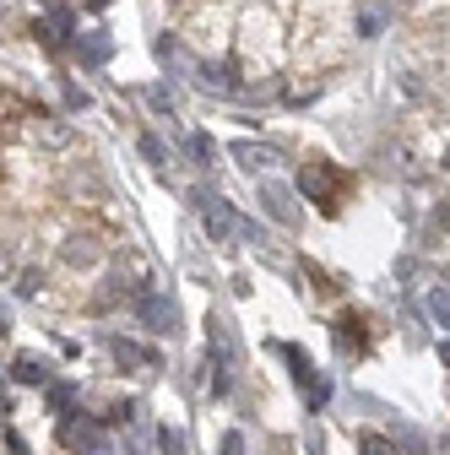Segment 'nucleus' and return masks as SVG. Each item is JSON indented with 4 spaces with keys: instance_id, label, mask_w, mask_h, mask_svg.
Returning <instances> with one entry per match:
<instances>
[{
    "instance_id": "22",
    "label": "nucleus",
    "mask_w": 450,
    "mask_h": 455,
    "mask_svg": "<svg viewBox=\"0 0 450 455\" xmlns=\"http://www.w3.org/2000/svg\"><path fill=\"white\" fill-rule=\"evenodd\" d=\"M141 152H147L152 163H163V141H157V136H141Z\"/></svg>"
},
{
    "instance_id": "8",
    "label": "nucleus",
    "mask_w": 450,
    "mask_h": 455,
    "mask_svg": "<svg viewBox=\"0 0 450 455\" xmlns=\"http://www.w3.org/2000/svg\"><path fill=\"white\" fill-rule=\"evenodd\" d=\"M33 141H38V147H54V152H60V147H71V131H66L60 120H38V125H33Z\"/></svg>"
},
{
    "instance_id": "25",
    "label": "nucleus",
    "mask_w": 450,
    "mask_h": 455,
    "mask_svg": "<svg viewBox=\"0 0 450 455\" xmlns=\"http://www.w3.org/2000/svg\"><path fill=\"white\" fill-rule=\"evenodd\" d=\"M0 336H6V309H0Z\"/></svg>"
},
{
    "instance_id": "2",
    "label": "nucleus",
    "mask_w": 450,
    "mask_h": 455,
    "mask_svg": "<svg viewBox=\"0 0 450 455\" xmlns=\"http://www.w3.org/2000/svg\"><path fill=\"white\" fill-rule=\"evenodd\" d=\"M136 320L147 325V331H157V336H168V331H174L180 325V309H174V299H168V293H157V288H147V293H136Z\"/></svg>"
},
{
    "instance_id": "16",
    "label": "nucleus",
    "mask_w": 450,
    "mask_h": 455,
    "mask_svg": "<svg viewBox=\"0 0 450 455\" xmlns=\"http://www.w3.org/2000/svg\"><path fill=\"white\" fill-rule=\"evenodd\" d=\"M429 315L450 331V293H445V288H429Z\"/></svg>"
},
{
    "instance_id": "14",
    "label": "nucleus",
    "mask_w": 450,
    "mask_h": 455,
    "mask_svg": "<svg viewBox=\"0 0 450 455\" xmlns=\"http://www.w3.org/2000/svg\"><path fill=\"white\" fill-rule=\"evenodd\" d=\"M49 407H54V412L66 418V412L76 407V385H49Z\"/></svg>"
},
{
    "instance_id": "18",
    "label": "nucleus",
    "mask_w": 450,
    "mask_h": 455,
    "mask_svg": "<svg viewBox=\"0 0 450 455\" xmlns=\"http://www.w3.org/2000/svg\"><path fill=\"white\" fill-rule=\"evenodd\" d=\"M147 98H152L163 114H174V108H180V92H174V87H163V82H157V87H147Z\"/></svg>"
},
{
    "instance_id": "12",
    "label": "nucleus",
    "mask_w": 450,
    "mask_h": 455,
    "mask_svg": "<svg viewBox=\"0 0 450 455\" xmlns=\"http://www.w3.org/2000/svg\"><path fill=\"white\" fill-rule=\"evenodd\" d=\"M98 260V244L92 239H71L66 244V266H92Z\"/></svg>"
},
{
    "instance_id": "10",
    "label": "nucleus",
    "mask_w": 450,
    "mask_h": 455,
    "mask_svg": "<svg viewBox=\"0 0 450 455\" xmlns=\"http://www.w3.org/2000/svg\"><path fill=\"white\" fill-rule=\"evenodd\" d=\"M12 379H17V385H44L49 374H44V363H38L33 353H22V358L12 363Z\"/></svg>"
},
{
    "instance_id": "1",
    "label": "nucleus",
    "mask_w": 450,
    "mask_h": 455,
    "mask_svg": "<svg viewBox=\"0 0 450 455\" xmlns=\"http://www.w3.org/2000/svg\"><path fill=\"white\" fill-rule=\"evenodd\" d=\"M299 190H304L309 201H320V212H336V206H342V190H348V180H342V168H336V163L315 157V163H304Z\"/></svg>"
},
{
    "instance_id": "5",
    "label": "nucleus",
    "mask_w": 450,
    "mask_h": 455,
    "mask_svg": "<svg viewBox=\"0 0 450 455\" xmlns=\"http://www.w3.org/2000/svg\"><path fill=\"white\" fill-rule=\"evenodd\" d=\"M33 33H38V44H49V49H66V44H71V12H66V6H49V17H44Z\"/></svg>"
},
{
    "instance_id": "26",
    "label": "nucleus",
    "mask_w": 450,
    "mask_h": 455,
    "mask_svg": "<svg viewBox=\"0 0 450 455\" xmlns=\"http://www.w3.org/2000/svg\"><path fill=\"white\" fill-rule=\"evenodd\" d=\"M92 6H108V0H92Z\"/></svg>"
},
{
    "instance_id": "11",
    "label": "nucleus",
    "mask_w": 450,
    "mask_h": 455,
    "mask_svg": "<svg viewBox=\"0 0 450 455\" xmlns=\"http://www.w3.org/2000/svg\"><path fill=\"white\" fill-rule=\"evenodd\" d=\"M380 28H385V6H380V0H364V6H358V33L374 38Z\"/></svg>"
},
{
    "instance_id": "21",
    "label": "nucleus",
    "mask_w": 450,
    "mask_h": 455,
    "mask_svg": "<svg viewBox=\"0 0 450 455\" xmlns=\"http://www.w3.org/2000/svg\"><path fill=\"white\" fill-rule=\"evenodd\" d=\"M157 444H163L168 455H180V450H185V434H180V428H163V434H157Z\"/></svg>"
},
{
    "instance_id": "6",
    "label": "nucleus",
    "mask_w": 450,
    "mask_h": 455,
    "mask_svg": "<svg viewBox=\"0 0 450 455\" xmlns=\"http://www.w3.org/2000/svg\"><path fill=\"white\" fill-rule=\"evenodd\" d=\"M336 347H342V353H364V320L358 315L336 320Z\"/></svg>"
},
{
    "instance_id": "3",
    "label": "nucleus",
    "mask_w": 450,
    "mask_h": 455,
    "mask_svg": "<svg viewBox=\"0 0 450 455\" xmlns=\"http://www.w3.org/2000/svg\"><path fill=\"white\" fill-rule=\"evenodd\" d=\"M196 206H201V222H206V234H212L217 244L239 234V217H234V206L222 201V196H206V190H201V196H196Z\"/></svg>"
},
{
    "instance_id": "23",
    "label": "nucleus",
    "mask_w": 450,
    "mask_h": 455,
    "mask_svg": "<svg viewBox=\"0 0 450 455\" xmlns=\"http://www.w3.org/2000/svg\"><path fill=\"white\" fill-rule=\"evenodd\" d=\"M222 455H245V439H239V434H229V439H222Z\"/></svg>"
},
{
    "instance_id": "17",
    "label": "nucleus",
    "mask_w": 450,
    "mask_h": 455,
    "mask_svg": "<svg viewBox=\"0 0 450 455\" xmlns=\"http://www.w3.org/2000/svg\"><path fill=\"white\" fill-rule=\"evenodd\" d=\"M358 455H397V444H390L385 434H364L358 439Z\"/></svg>"
},
{
    "instance_id": "15",
    "label": "nucleus",
    "mask_w": 450,
    "mask_h": 455,
    "mask_svg": "<svg viewBox=\"0 0 450 455\" xmlns=\"http://www.w3.org/2000/svg\"><path fill=\"white\" fill-rule=\"evenodd\" d=\"M299 385L309 390V407H325V395H331V385H325V374H315V369H309V374H304Z\"/></svg>"
},
{
    "instance_id": "9",
    "label": "nucleus",
    "mask_w": 450,
    "mask_h": 455,
    "mask_svg": "<svg viewBox=\"0 0 450 455\" xmlns=\"http://www.w3.org/2000/svg\"><path fill=\"white\" fill-rule=\"evenodd\" d=\"M196 82L206 87V92H234L239 82L229 76V66H196Z\"/></svg>"
},
{
    "instance_id": "13",
    "label": "nucleus",
    "mask_w": 450,
    "mask_h": 455,
    "mask_svg": "<svg viewBox=\"0 0 450 455\" xmlns=\"http://www.w3.org/2000/svg\"><path fill=\"white\" fill-rule=\"evenodd\" d=\"M76 54L98 66V60H108V38H103V33H92V38H82V44H76Z\"/></svg>"
},
{
    "instance_id": "19",
    "label": "nucleus",
    "mask_w": 450,
    "mask_h": 455,
    "mask_svg": "<svg viewBox=\"0 0 450 455\" xmlns=\"http://www.w3.org/2000/svg\"><path fill=\"white\" fill-rule=\"evenodd\" d=\"M190 157H196V163H217V147H212V136H190Z\"/></svg>"
},
{
    "instance_id": "20",
    "label": "nucleus",
    "mask_w": 450,
    "mask_h": 455,
    "mask_svg": "<svg viewBox=\"0 0 450 455\" xmlns=\"http://www.w3.org/2000/svg\"><path fill=\"white\" fill-rule=\"evenodd\" d=\"M115 358H120L125 369H131V363H147V353H141V347H131V341H115Z\"/></svg>"
},
{
    "instance_id": "24",
    "label": "nucleus",
    "mask_w": 450,
    "mask_h": 455,
    "mask_svg": "<svg viewBox=\"0 0 450 455\" xmlns=\"http://www.w3.org/2000/svg\"><path fill=\"white\" fill-rule=\"evenodd\" d=\"M439 358H445V363H450V341H439Z\"/></svg>"
},
{
    "instance_id": "7",
    "label": "nucleus",
    "mask_w": 450,
    "mask_h": 455,
    "mask_svg": "<svg viewBox=\"0 0 450 455\" xmlns=\"http://www.w3.org/2000/svg\"><path fill=\"white\" fill-rule=\"evenodd\" d=\"M234 157H239V168H250V174H261V168L277 163V152H271V147H255V141H239Z\"/></svg>"
},
{
    "instance_id": "4",
    "label": "nucleus",
    "mask_w": 450,
    "mask_h": 455,
    "mask_svg": "<svg viewBox=\"0 0 450 455\" xmlns=\"http://www.w3.org/2000/svg\"><path fill=\"white\" fill-rule=\"evenodd\" d=\"M261 206H266V217H271V222H283V228H293V222H299L293 196L277 185V180H266V185H261Z\"/></svg>"
}]
</instances>
